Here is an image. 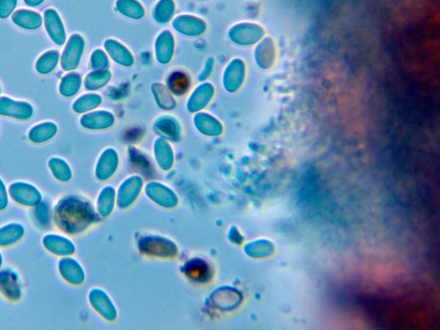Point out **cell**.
Instances as JSON below:
<instances>
[{
  "instance_id": "obj_1",
  "label": "cell",
  "mask_w": 440,
  "mask_h": 330,
  "mask_svg": "<svg viewBox=\"0 0 440 330\" xmlns=\"http://www.w3.org/2000/svg\"><path fill=\"white\" fill-rule=\"evenodd\" d=\"M53 220L58 229L65 233H81L92 223V206L78 195H64L53 206Z\"/></svg>"
},
{
  "instance_id": "obj_2",
  "label": "cell",
  "mask_w": 440,
  "mask_h": 330,
  "mask_svg": "<svg viewBox=\"0 0 440 330\" xmlns=\"http://www.w3.org/2000/svg\"><path fill=\"white\" fill-rule=\"evenodd\" d=\"M10 199L17 204L33 208L43 199L42 192L35 184L25 181H16L9 185Z\"/></svg>"
},
{
  "instance_id": "obj_3",
  "label": "cell",
  "mask_w": 440,
  "mask_h": 330,
  "mask_svg": "<svg viewBox=\"0 0 440 330\" xmlns=\"http://www.w3.org/2000/svg\"><path fill=\"white\" fill-rule=\"evenodd\" d=\"M85 48V42L82 35L74 34L70 36L60 57V66L64 71L73 72L78 67Z\"/></svg>"
},
{
  "instance_id": "obj_4",
  "label": "cell",
  "mask_w": 440,
  "mask_h": 330,
  "mask_svg": "<svg viewBox=\"0 0 440 330\" xmlns=\"http://www.w3.org/2000/svg\"><path fill=\"white\" fill-rule=\"evenodd\" d=\"M171 26L176 33L190 38H199L208 30L204 19L190 14H182L173 18Z\"/></svg>"
},
{
  "instance_id": "obj_5",
  "label": "cell",
  "mask_w": 440,
  "mask_h": 330,
  "mask_svg": "<svg viewBox=\"0 0 440 330\" xmlns=\"http://www.w3.org/2000/svg\"><path fill=\"white\" fill-rule=\"evenodd\" d=\"M23 292L19 274L12 267L0 270V295L12 302H17L23 297Z\"/></svg>"
},
{
  "instance_id": "obj_6",
  "label": "cell",
  "mask_w": 440,
  "mask_h": 330,
  "mask_svg": "<svg viewBox=\"0 0 440 330\" xmlns=\"http://www.w3.org/2000/svg\"><path fill=\"white\" fill-rule=\"evenodd\" d=\"M215 95V87L212 83L202 81L191 90L186 101V108L189 113L204 110Z\"/></svg>"
},
{
  "instance_id": "obj_7",
  "label": "cell",
  "mask_w": 440,
  "mask_h": 330,
  "mask_svg": "<svg viewBox=\"0 0 440 330\" xmlns=\"http://www.w3.org/2000/svg\"><path fill=\"white\" fill-rule=\"evenodd\" d=\"M42 242L46 251L56 256H73L76 250L75 245L69 238L56 232L43 236Z\"/></svg>"
},
{
  "instance_id": "obj_8",
  "label": "cell",
  "mask_w": 440,
  "mask_h": 330,
  "mask_svg": "<svg viewBox=\"0 0 440 330\" xmlns=\"http://www.w3.org/2000/svg\"><path fill=\"white\" fill-rule=\"evenodd\" d=\"M34 115V108L27 101H17L8 97H0V115L26 121Z\"/></svg>"
},
{
  "instance_id": "obj_9",
  "label": "cell",
  "mask_w": 440,
  "mask_h": 330,
  "mask_svg": "<svg viewBox=\"0 0 440 330\" xmlns=\"http://www.w3.org/2000/svg\"><path fill=\"white\" fill-rule=\"evenodd\" d=\"M176 50L175 36L171 31H161L154 41V58L158 63L167 65L174 57Z\"/></svg>"
},
{
  "instance_id": "obj_10",
  "label": "cell",
  "mask_w": 440,
  "mask_h": 330,
  "mask_svg": "<svg viewBox=\"0 0 440 330\" xmlns=\"http://www.w3.org/2000/svg\"><path fill=\"white\" fill-rule=\"evenodd\" d=\"M244 66L239 58L230 60L223 69L222 85L226 92L234 93L239 90L244 78Z\"/></svg>"
},
{
  "instance_id": "obj_11",
  "label": "cell",
  "mask_w": 440,
  "mask_h": 330,
  "mask_svg": "<svg viewBox=\"0 0 440 330\" xmlns=\"http://www.w3.org/2000/svg\"><path fill=\"white\" fill-rule=\"evenodd\" d=\"M104 51L115 64L124 67H132L135 64V56L127 46L117 39L109 38L103 42Z\"/></svg>"
},
{
  "instance_id": "obj_12",
  "label": "cell",
  "mask_w": 440,
  "mask_h": 330,
  "mask_svg": "<svg viewBox=\"0 0 440 330\" xmlns=\"http://www.w3.org/2000/svg\"><path fill=\"white\" fill-rule=\"evenodd\" d=\"M43 24L46 33L58 46H62L67 42V32L62 19L55 9H46L43 13Z\"/></svg>"
},
{
  "instance_id": "obj_13",
  "label": "cell",
  "mask_w": 440,
  "mask_h": 330,
  "mask_svg": "<svg viewBox=\"0 0 440 330\" xmlns=\"http://www.w3.org/2000/svg\"><path fill=\"white\" fill-rule=\"evenodd\" d=\"M115 115L107 110H95L81 116L79 122L85 129L99 131L111 128L115 124Z\"/></svg>"
},
{
  "instance_id": "obj_14",
  "label": "cell",
  "mask_w": 440,
  "mask_h": 330,
  "mask_svg": "<svg viewBox=\"0 0 440 330\" xmlns=\"http://www.w3.org/2000/svg\"><path fill=\"white\" fill-rule=\"evenodd\" d=\"M58 272L68 284L78 286L82 284L85 281V272L83 267L74 257H60L58 261Z\"/></svg>"
},
{
  "instance_id": "obj_15",
  "label": "cell",
  "mask_w": 440,
  "mask_h": 330,
  "mask_svg": "<svg viewBox=\"0 0 440 330\" xmlns=\"http://www.w3.org/2000/svg\"><path fill=\"white\" fill-rule=\"evenodd\" d=\"M193 122L198 131L205 135L218 136L223 132L221 122L216 116L204 110L194 114Z\"/></svg>"
},
{
  "instance_id": "obj_16",
  "label": "cell",
  "mask_w": 440,
  "mask_h": 330,
  "mask_svg": "<svg viewBox=\"0 0 440 330\" xmlns=\"http://www.w3.org/2000/svg\"><path fill=\"white\" fill-rule=\"evenodd\" d=\"M192 81L189 74L183 70H175L166 79L165 86L169 92L176 97L185 96L189 92Z\"/></svg>"
},
{
  "instance_id": "obj_17",
  "label": "cell",
  "mask_w": 440,
  "mask_h": 330,
  "mask_svg": "<svg viewBox=\"0 0 440 330\" xmlns=\"http://www.w3.org/2000/svg\"><path fill=\"white\" fill-rule=\"evenodd\" d=\"M25 232V226L19 221L2 224L0 226V248L17 245L24 238Z\"/></svg>"
},
{
  "instance_id": "obj_18",
  "label": "cell",
  "mask_w": 440,
  "mask_h": 330,
  "mask_svg": "<svg viewBox=\"0 0 440 330\" xmlns=\"http://www.w3.org/2000/svg\"><path fill=\"white\" fill-rule=\"evenodd\" d=\"M12 20L17 26L28 31L37 30L43 24L41 14L28 9L17 10L12 14Z\"/></svg>"
},
{
  "instance_id": "obj_19",
  "label": "cell",
  "mask_w": 440,
  "mask_h": 330,
  "mask_svg": "<svg viewBox=\"0 0 440 330\" xmlns=\"http://www.w3.org/2000/svg\"><path fill=\"white\" fill-rule=\"evenodd\" d=\"M155 129L164 135L176 139L182 133L181 123L176 116L171 115H161L154 122Z\"/></svg>"
},
{
  "instance_id": "obj_20",
  "label": "cell",
  "mask_w": 440,
  "mask_h": 330,
  "mask_svg": "<svg viewBox=\"0 0 440 330\" xmlns=\"http://www.w3.org/2000/svg\"><path fill=\"white\" fill-rule=\"evenodd\" d=\"M57 133L58 126L56 123L45 122L32 126L28 131V138L32 143L42 144L52 140Z\"/></svg>"
},
{
  "instance_id": "obj_21",
  "label": "cell",
  "mask_w": 440,
  "mask_h": 330,
  "mask_svg": "<svg viewBox=\"0 0 440 330\" xmlns=\"http://www.w3.org/2000/svg\"><path fill=\"white\" fill-rule=\"evenodd\" d=\"M31 216L35 226L41 228L42 230L50 229L52 226L53 220V208L50 206L49 202L42 199L37 205L32 208Z\"/></svg>"
},
{
  "instance_id": "obj_22",
  "label": "cell",
  "mask_w": 440,
  "mask_h": 330,
  "mask_svg": "<svg viewBox=\"0 0 440 330\" xmlns=\"http://www.w3.org/2000/svg\"><path fill=\"white\" fill-rule=\"evenodd\" d=\"M112 72L110 69L92 70L88 72L84 79L85 88L89 92H96L105 87L110 83Z\"/></svg>"
},
{
  "instance_id": "obj_23",
  "label": "cell",
  "mask_w": 440,
  "mask_h": 330,
  "mask_svg": "<svg viewBox=\"0 0 440 330\" xmlns=\"http://www.w3.org/2000/svg\"><path fill=\"white\" fill-rule=\"evenodd\" d=\"M151 92L153 94L155 101L161 110L169 111L176 107L175 97L169 92L167 87L163 83H154L151 85Z\"/></svg>"
},
{
  "instance_id": "obj_24",
  "label": "cell",
  "mask_w": 440,
  "mask_h": 330,
  "mask_svg": "<svg viewBox=\"0 0 440 330\" xmlns=\"http://www.w3.org/2000/svg\"><path fill=\"white\" fill-rule=\"evenodd\" d=\"M176 5L174 0H158L154 6L151 16L156 23L167 24L174 18Z\"/></svg>"
},
{
  "instance_id": "obj_25",
  "label": "cell",
  "mask_w": 440,
  "mask_h": 330,
  "mask_svg": "<svg viewBox=\"0 0 440 330\" xmlns=\"http://www.w3.org/2000/svg\"><path fill=\"white\" fill-rule=\"evenodd\" d=\"M115 9L121 15L133 20L142 19L146 14L145 8L138 0H117Z\"/></svg>"
},
{
  "instance_id": "obj_26",
  "label": "cell",
  "mask_w": 440,
  "mask_h": 330,
  "mask_svg": "<svg viewBox=\"0 0 440 330\" xmlns=\"http://www.w3.org/2000/svg\"><path fill=\"white\" fill-rule=\"evenodd\" d=\"M103 103V97L96 93L84 94L74 101L73 110L77 114H85L96 110Z\"/></svg>"
},
{
  "instance_id": "obj_27",
  "label": "cell",
  "mask_w": 440,
  "mask_h": 330,
  "mask_svg": "<svg viewBox=\"0 0 440 330\" xmlns=\"http://www.w3.org/2000/svg\"><path fill=\"white\" fill-rule=\"evenodd\" d=\"M50 172L57 181L61 183L69 182L73 177L71 167L65 159L53 157L48 162Z\"/></svg>"
},
{
  "instance_id": "obj_28",
  "label": "cell",
  "mask_w": 440,
  "mask_h": 330,
  "mask_svg": "<svg viewBox=\"0 0 440 330\" xmlns=\"http://www.w3.org/2000/svg\"><path fill=\"white\" fill-rule=\"evenodd\" d=\"M82 77L78 72H71L65 75L60 83L59 90L65 97H71L79 92L82 86Z\"/></svg>"
},
{
  "instance_id": "obj_29",
  "label": "cell",
  "mask_w": 440,
  "mask_h": 330,
  "mask_svg": "<svg viewBox=\"0 0 440 330\" xmlns=\"http://www.w3.org/2000/svg\"><path fill=\"white\" fill-rule=\"evenodd\" d=\"M117 156L115 151L107 149L100 156L96 166V175L99 179H103L109 175L110 168L117 166Z\"/></svg>"
},
{
  "instance_id": "obj_30",
  "label": "cell",
  "mask_w": 440,
  "mask_h": 330,
  "mask_svg": "<svg viewBox=\"0 0 440 330\" xmlns=\"http://www.w3.org/2000/svg\"><path fill=\"white\" fill-rule=\"evenodd\" d=\"M59 61V52L56 50H50L39 57L37 63H35V69L40 74H49L55 70Z\"/></svg>"
},
{
  "instance_id": "obj_31",
  "label": "cell",
  "mask_w": 440,
  "mask_h": 330,
  "mask_svg": "<svg viewBox=\"0 0 440 330\" xmlns=\"http://www.w3.org/2000/svg\"><path fill=\"white\" fill-rule=\"evenodd\" d=\"M90 63L93 70L110 69V59L104 49H96L93 51L90 58Z\"/></svg>"
},
{
  "instance_id": "obj_32",
  "label": "cell",
  "mask_w": 440,
  "mask_h": 330,
  "mask_svg": "<svg viewBox=\"0 0 440 330\" xmlns=\"http://www.w3.org/2000/svg\"><path fill=\"white\" fill-rule=\"evenodd\" d=\"M156 149H157V157L158 161L162 163H167V164H171V161L172 160V151L171 147H169V144L166 142L164 140H158L156 143Z\"/></svg>"
},
{
  "instance_id": "obj_33",
  "label": "cell",
  "mask_w": 440,
  "mask_h": 330,
  "mask_svg": "<svg viewBox=\"0 0 440 330\" xmlns=\"http://www.w3.org/2000/svg\"><path fill=\"white\" fill-rule=\"evenodd\" d=\"M19 0H0V18L6 19L12 16L17 6Z\"/></svg>"
},
{
  "instance_id": "obj_34",
  "label": "cell",
  "mask_w": 440,
  "mask_h": 330,
  "mask_svg": "<svg viewBox=\"0 0 440 330\" xmlns=\"http://www.w3.org/2000/svg\"><path fill=\"white\" fill-rule=\"evenodd\" d=\"M10 202V195L8 188L3 182V180L0 177V212L5 211L8 208Z\"/></svg>"
},
{
  "instance_id": "obj_35",
  "label": "cell",
  "mask_w": 440,
  "mask_h": 330,
  "mask_svg": "<svg viewBox=\"0 0 440 330\" xmlns=\"http://www.w3.org/2000/svg\"><path fill=\"white\" fill-rule=\"evenodd\" d=\"M214 66V60L212 59V58H208V60L205 61L204 69L202 70L199 76V81L201 82L205 81V79L211 75Z\"/></svg>"
},
{
  "instance_id": "obj_36",
  "label": "cell",
  "mask_w": 440,
  "mask_h": 330,
  "mask_svg": "<svg viewBox=\"0 0 440 330\" xmlns=\"http://www.w3.org/2000/svg\"><path fill=\"white\" fill-rule=\"evenodd\" d=\"M25 5L31 8H37V7L42 6L45 0H24Z\"/></svg>"
},
{
  "instance_id": "obj_37",
  "label": "cell",
  "mask_w": 440,
  "mask_h": 330,
  "mask_svg": "<svg viewBox=\"0 0 440 330\" xmlns=\"http://www.w3.org/2000/svg\"><path fill=\"white\" fill-rule=\"evenodd\" d=\"M3 264V256L1 250H0V268L2 267Z\"/></svg>"
},
{
  "instance_id": "obj_38",
  "label": "cell",
  "mask_w": 440,
  "mask_h": 330,
  "mask_svg": "<svg viewBox=\"0 0 440 330\" xmlns=\"http://www.w3.org/2000/svg\"><path fill=\"white\" fill-rule=\"evenodd\" d=\"M0 92H1V88H0Z\"/></svg>"
},
{
  "instance_id": "obj_39",
  "label": "cell",
  "mask_w": 440,
  "mask_h": 330,
  "mask_svg": "<svg viewBox=\"0 0 440 330\" xmlns=\"http://www.w3.org/2000/svg\"><path fill=\"white\" fill-rule=\"evenodd\" d=\"M199 1H203V0H199Z\"/></svg>"
}]
</instances>
